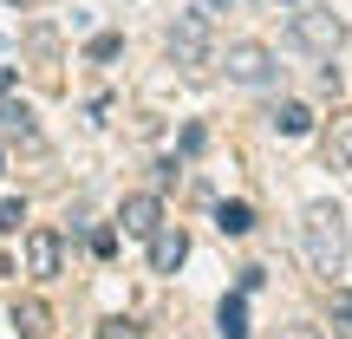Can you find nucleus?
<instances>
[{
	"label": "nucleus",
	"instance_id": "f257e3e1",
	"mask_svg": "<svg viewBox=\"0 0 352 339\" xmlns=\"http://www.w3.org/2000/svg\"><path fill=\"white\" fill-rule=\"evenodd\" d=\"M300 254H307V267H314L320 281L346 274L352 222H346V209H340V202H307V215H300Z\"/></svg>",
	"mask_w": 352,
	"mask_h": 339
},
{
	"label": "nucleus",
	"instance_id": "f03ea898",
	"mask_svg": "<svg viewBox=\"0 0 352 339\" xmlns=\"http://www.w3.org/2000/svg\"><path fill=\"white\" fill-rule=\"evenodd\" d=\"M287 46L307 52V59H333V52L346 46V20L333 7H314V0H307V7L287 20Z\"/></svg>",
	"mask_w": 352,
	"mask_h": 339
},
{
	"label": "nucleus",
	"instance_id": "7ed1b4c3",
	"mask_svg": "<svg viewBox=\"0 0 352 339\" xmlns=\"http://www.w3.org/2000/svg\"><path fill=\"white\" fill-rule=\"evenodd\" d=\"M170 59L183 65V72H202V65H209V13H176V26H170Z\"/></svg>",
	"mask_w": 352,
	"mask_h": 339
},
{
	"label": "nucleus",
	"instance_id": "20e7f679",
	"mask_svg": "<svg viewBox=\"0 0 352 339\" xmlns=\"http://www.w3.org/2000/svg\"><path fill=\"white\" fill-rule=\"evenodd\" d=\"M222 65H228V78H235V85H254V91H261V85H274V78H280L274 52H267V46H254V39H235Z\"/></svg>",
	"mask_w": 352,
	"mask_h": 339
},
{
	"label": "nucleus",
	"instance_id": "39448f33",
	"mask_svg": "<svg viewBox=\"0 0 352 339\" xmlns=\"http://www.w3.org/2000/svg\"><path fill=\"white\" fill-rule=\"evenodd\" d=\"M118 228L138 241H151L157 228H164V202L151 196V189H138V196H124V209H118Z\"/></svg>",
	"mask_w": 352,
	"mask_h": 339
},
{
	"label": "nucleus",
	"instance_id": "423d86ee",
	"mask_svg": "<svg viewBox=\"0 0 352 339\" xmlns=\"http://www.w3.org/2000/svg\"><path fill=\"white\" fill-rule=\"evenodd\" d=\"M59 261H65V241L52 235V228H33V235H26V274H33V281H52V274H59Z\"/></svg>",
	"mask_w": 352,
	"mask_h": 339
},
{
	"label": "nucleus",
	"instance_id": "0eeeda50",
	"mask_svg": "<svg viewBox=\"0 0 352 339\" xmlns=\"http://www.w3.org/2000/svg\"><path fill=\"white\" fill-rule=\"evenodd\" d=\"M183 254H189V235H183L176 222H164V228L151 235V267H157V274H176V267H183Z\"/></svg>",
	"mask_w": 352,
	"mask_h": 339
},
{
	"label": "nucleus",
	"instance_id": "6e6552de",
	"mask_svg": "<svg viewBox=\"0 0 352 339\" xmlns=\"http://www.w3.org/2000/svg\"><path fill=\"white\" fill-rule=\"evenodd\" d=\"M215 333L222 339H248V300H241V294H228V300L215 307Z\"/></svg>",
	"mask_w": 352,
	"mask_h": 339
},
{
	"label": "nucleus",
	"instance_id": "1a4fd4ad",
	"mask_svg": "<svg viewBox=\"0 0 352 339\" xmlns=\"http://www.w3.org/2000/svg\"><path fill=\"white\" fill-rule=\"evenodd\" d=\"M13 333H20V339H46L52 333V314L39 300H20V307H13Z\"/></svg>",
	"mask_w": 352,
	"mask_h": 339
},
{
	"label": "nucleus",
	"instance_id": "9d476101",
	"mask_svg": "<svg viewBox=\"0 0 352 339\" xmlns=\"http://www.w3.org/2000/svg\"><path fill=\"white\" fill-rule=\"evenodd\" d=\"M327 164L333 170H352V111L333 118V138H327Z\"/></svg>",
	"mask_w": 352,
	"mask_h": 339
},
{
	"label": "nucleus",
	"instance_id": "9b49d317",
	"mask_svg": "<svg viewBox=\"0 0 352 339\" xmlns=\"http://www.w3.org/2000/svg\"><path fill=\"white\" fill-rule=\"evenodd\" d=\"M215 228H222V235H248L254 209H248V202H215Z\"/></svg>",
	"mask_w": 352,
	"mask_h": 339
},
{
	"label": "nucleus",
	"instance_id": "f8f14e48",
	"mask_svg": "<svg viewBox=\"0 0 352 339\" xmlns=\"http://www.w3.org/2000/svg\"><path fill=\"white\" fill-rule=\"evenodd\" d=\"M274 131H280V138H307V131H314V111H307V105H280Z\"/></svg>",
	"mask_w": 352,
	"mask_h": 339
},
{
	"label": "nucleus",
	"instance_id": "ddd939ff",
	"mask_svg": "<svg viewBox=\"0 0 352 339\" xmlns=\"http://www.w3.org/2000/svg\"><path fill=\"white\" fill-rule=\"evenodd\" d=\"M327 320H333V333H340V339H352V287H333Z\"/></svg>",
	"mask_w": 352,
	"mask_h": 339
},
{
	"label": "nucleus",
	"instance_id": "4468645a",
	"mask_svg": "<svg viewBox=\"0 0 352 339\" xmlns=\"http://www.w3.org/2000/svg\"><path fill=\"white\" fill-rule=\"evenodd\" d=\"M26 222V209H20V202H0V228H7V235H13V228H20Z\"/></svg>",
	"mask_w": 352,
	"mask_h": 339
},
{
	"label": "nucleus",
	"instance_id": "2eb2a0df",
	"mask_svg": "<svg viewBox=\"0 0 352 339\" xmlns=\"http://www.w3.org/2000/svg\"><path fill=\"white\" fill-rule=\"evenodd\" d=\"M91 254H118V228H98L91 235Z\"/></svg>",
	"mask_w": 352,
	"mask_h": 339
},
{
	"label": "nucleus",
	"instance_id": "dca6fc26",
	"mask_svg": "<svg viewBox=\"0 0 352 339\" xmlns=\"http://www.w3.org/2000/svg\"><path fill=\"white\" fill-rule=\"evenodd\" d=\"M104 339H138V327H131V320H111V327H104Z\"/></svg>",
	"mask_w": 352,
	"mask_h": 339
},
{
	"label": "nucleus",
	"instance_id": "f3484780",
	"mask_svg": "<svg viewBox=\"0 0 352 339\" xmlns=\"http://www.w3.org/2000/svg\"><path fill=\"white\" fill-rule=\"evenodd\" d=\"M287 339H320V333H314V327H294V333H287Z\"/></svg>",
	"mask_w": 352,
	"mask_h": 339
},
{
	"label": "nucleus",
	"instance_id": "a211bd4d",
	"mask_svg": "<svg viewBox=\"0 0 352 339\" xmlns=\"http://www.w3.org/2000/svg\"><path fill=\"white\" fill-rule=\"evenodd\" d=\"M13 7H33V0H13Z\"/></svg>",
	"mask_w": 352,
	"mask_h": 339
}]
</instances>
